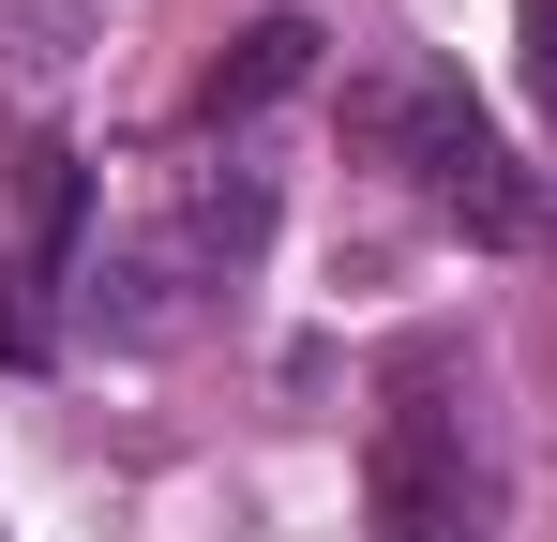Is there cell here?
<instances>
[{
	"mask_svg": "<svg viewBox=\"0 0 557 542\" xmlns=\"http://www.w3.org/2000/svg\"><path fill=\"white\" fill-rule=\"evenodd\" d=\"M467 422L437 407V392H392V422H376V528L392 542H453L467 528Z\"/></svg>",
	"mask_w": 557,
	"mask_h": 542,
	"instance_id": "obj_1",
	"label": "cell"
},
{
	"mask_svg": "<svg viewBox=\"0 0 557 542\" xmlns=\"http://www.w3.org/2000/svg\"><path fill=\"white\" fill-rule=\"evenodd\" d=\"M347 136H362V151H392V167H422L437 196H453V181L497 151V136H482V106H467L453 76H422V61H407V76H362V90H347Z\"/></svg>",
	"mask_w": 557,
	"mask_h": 542,
	"instance_id": "obj_2",
	"label": "cell"
},
{
	"mask_svg": "<svg viewBox=\"0 0 557 542\" xmlns=\"http://www.w3.org/2000/svg\"><path fill=\"white\" fill-rule=\"evenodd\" d=\"M301 76H317V15H257V30L211 61L196 106H211V121H242V106H272V90H301Z\"/></svg>",
	"mask_w": 557,
	"mask_h": 542,
	"instance_id": "obj_3",
	"label": "cell"
},
{
	"mask_svg": "<svg viewBox=\"0 0 557 542\" xmlns=\"http://www.w3.org/2000/svg\"><path fill=\"white\" fill-rule=\"evenodd\" d=\"M0 361H46V317L15 301V271H0Z\"/></svg>",
	"mask_w": 557,
	"mask_h": 542,
	"instance_id": "obj_4",
	"label": "cell"
},
{
	"mask_svg": "<svg viewBox=\"0 0 557 542\" xmlns=\"http://www.w3.org/2000/svg\"><path fill=\"white\" fill-rule=\"evenodd\" d=\"M528 76H543V106H557V0H528Z\"/></svg>",
	"mask_w": 557,
	"mask_h": 542,
	"instance_id": "obj_5",
	"label": "cell"
}]
</instances>
